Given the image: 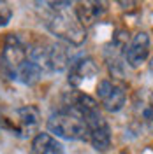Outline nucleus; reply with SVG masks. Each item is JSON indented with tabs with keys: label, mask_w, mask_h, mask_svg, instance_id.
<instances>
[{
	"label": "nucleus",
	"mask_w": 153,
	"mask_h": 154,
	"mask_svg": "<svg viewBox=\"0 0 153 154\" xmlns=\"http://www.w3.org/2000/svg\"><path fill=\"white\" fill-rule=\"evenodd\" d=\"M69 109L81 116L88 130V142L97 152H107L111 147V128L106 117L100 112V107L93 96L83 91H76L70 95Z\"/></svg>",
	"instance_id": "nucleus-1"
},
{
	"label": "nucleus",
	"mask_w": 153,
	"mask_h": 154,
	"mask_svg": "<svg viewBox=\"0 0 153 154\" xmlns=\"http://www.w3.org/2000/svg\"><path fill=\"white\" fill-rule=\"evenodd\" d=\"M46 28L60 40L70 46H81L86 40V30L76 18L74 11H70V2H44Z\"/></svg>",
	"instance_id": "nucleus-2"
},
{
	"label": "nucleus",
	"mask_w": 153,
	"mask_h": 154,
	"mask_svg": "<svg viewBox=\"0 0 153 154\" xmlns=\"http://www.w3.org/2000/svg\"><path fill=\"white\" fill-rule=\"evenodd\" d=\"M42 116L35 105H23L11 110L7 116H0V125L18 138H30L39 133Z\"/></svg>",
	"instance_id": "nucleus-3"
},
{
	"label": "nucleus",
	"mask_w": 153,
	"mask_h": 154,
	"mask_svg": "<svg viewBox=\"0 0 153 154\" xmlns=\"http://www.w3.org/2000/svg\"><path fill=\"white\" fill-rule=\"evenodd\" d=\"M46 126L55 138L58 137L63 140H88V130L85 121L69 107L53 112L48 117Z\"/></svg>",
	"instance_id": "nucleus-4"
},
{
	"label": "nucleus",
	"mask_w": 153,
	"mask_h": 154,
	"mask_svg": "<svg viewBox=\"0 0 153 154\" xmlns=\"http://www.w3.org/2000/svg\"><path fill=\"white\" fill-rule=\"evenodd\" d=\"M28 60H32L42 70V74L44 72H51V74L62 72L67 67H70V56H69L67 48L58 42L34 46L28 53Z\"/></svg>",
	"instance_id": "nucleus-5"
},
{
	"label": "nucleus",
	"mask_w": 153,
	"mask_h": 154,
	"mask_svg": "<svg viewBox=\"0 0 153 154\" xmlns=\"http://www.w3.org/2000/svg\"><path fill=\"white\" fill-rule=\"evenodd\" d=\"M27 60H28V49L23 44V40L16 33H7L2 42V51H0L2 72L14 81L16 74L27 63Z\"/></svg>",
	"instance_id": "nucleus-6"
},
{
	"label": "nucleus",
	"mask_w": 153,
	"mask_h": 154,
	"mask_svg": "<svg viewBox=\"0 0 153 154\" xmlns=\"http://www.w3.org/2000/svg\"><path fill=\"white\" fill-rule=\"evenodd\" d=\"M97 98L107 112H120L127 102V88L122 81L102 79L97 82Z\"/></svg>",
	"instance_id": "nucleus-7"
},
{
	"label": "nucleus",
	"mask_w": 153,
	"mask_h": 154,
	"mask_svg": "<svg viewBox=\"0 0 153 154\" xmlns=\"http://www.w3.org/2000/svg\"><path fill=\"white\" fill-rule=\"evenodd\" d=\"M97 74H99V67L95 60L90 56H81L74 60L69 67V84L74 88H81L92 79H95Z\"/></svg>",
	"instance_id": "nucleus-8"
},
{
	"label": "nucleus",
	"mask_w": 153,
	"mask_h": 154,
	"mask_svg": "<svg viewBox=\"0 0 153 154\" xmlns=\"http://www.w3.org/2000/svg\"><path fill=\"white\" fill-rule=\"evenodd\" d=\"M123 56L129 67L132 68L141 67L150 56V35L146 32H137L134 37L129 40Z\"/></svg>",
	"instance_id": "nucleus-9"
},
{
	"label": "nucleus",
	"mask_w": 153,
	"mask_h": 154,
	"mask_svg": "<svg viewBox=\"0 0 153 154\" xmlns=\"http://www.w3.org/2000/svg\"><path fill=\"white\" fill-rule=\"evenodd\" d=\"M132 110L135 119L141 125L153 131V93L150 89H137L132 96Z\"/></svg>",
	"instance_id": "nucleus-10"
},
{
	"label": "nucleus",
	"mask_w": 153,
	"mask_h": 154,
	"mask_svg": "<svg viewBox=\"0 0 153 154\" xmlns=\"http://www.w3.org/2000/svg\"><path fill=\"white\" fill-rule=\"evenodd\" d=\"M106 7L104 2H79L74 9L76 18L79 19V23L83 25V28H90L97 25L99 21H102V18L106 16Z\"/></svg>",
	"instance_id": "nucleus-11"
},
{
	"label": "nucleus",
	"mask_w": 153,
	"mask_h": 154,
	"mask_svg": "<svg viewBox=\"0 0 153 154\" xmlns=\"http://www.w3.org/2000/svg\"><path fill=\"white\" fill-rule=\"evenodd\" d=\"M30 154H65V149L51 133H37L32 138Z\"/></svg>",
	"instance_id": "nucleus-12"
},
{
	"label": "nucleus",
	"mask_w": 153,
	"mask_h": 154,
	"mask_svg": "<svg viewBox=\"0 0 153 154\" xmlns=\"http://www.w3.org/2000/svg\"><path fill=\"white\" fill-rule=\"evenodd\" d=\"M41 77H42V70L32 60H27V63L19 68V72L16 74L14 81L23 84V86H34L35 82H39Z\"/></svg>",
	"instance_id": "nucleus-13"
},
{
	"label": "nucleus",
	"mask_w": 153,
	"mask_h": 154,
	"mask_svg": "<svg viewBox=\"0 0 153 154\" xmlns=\"http://www.w3.org/2000/svg\"><path fill=\"white\" fill-rule=\"evenodd\" d=\"M12 19V7L7 2L0 0V26L9 25V21Z\"/></svg>",
	"instance_id": "nucleus-14"
},
{
	"label": "nucleus",
	"mask_w": 153,
	"mask_h": 154,
	"mask_svg": "<svg viewBox=\"0 0 153 154\" xmlns=\"http://www.w3.org/2000/svg\"><path fill=\"white\" fill-rule=\"evenodd\" d=\"M150 70L153 72V58H151V61H150Z\"/></svg>",
	"instance_id": "nucleus-15"
},
{
	"label": "nucleus",
	"mask_w": 153,
	"mask_h": 154,
	"mask_svg": "<svg viewBox=\"0 0 153 154\" xmlns=\"http://www.w3.org/2000/svg\"><path fill=\"white\" fill-rule=\"evenodd\" d=\"M122 154H130V152H122Z\"/></svg>",
	"instance_id": "nucleus-16"
}]
</instances>
